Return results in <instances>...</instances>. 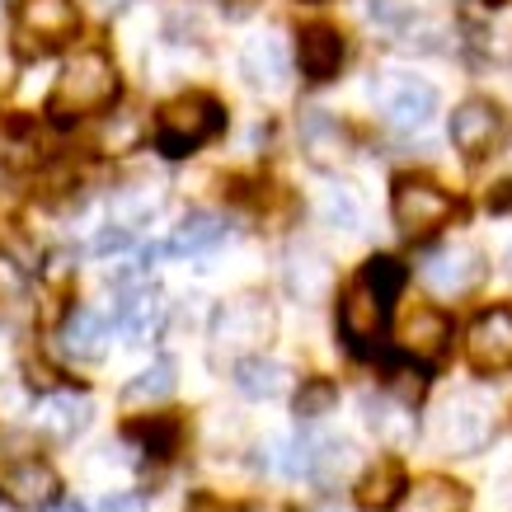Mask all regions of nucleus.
Returning a JSON list of instances; mask_svg holds the SVG:
<instances>
[{"label": "nucleus", "instance_id": "f257e3e1", "mask_svg": "<svg viewBox=\"0 0 512 512\" xmlns=\"http://www.w3.org/2000/svg\"><path fill=\"white\" fill-rule=\"evenodd\" d=\"M400 287H404V264H395L386 254L367 259L362 273L348 282V292L339 301V334L357 357H367L381 343L390 320V301L400 296Z\"/></svg>", "mask_w": 512, "mask_h": 512}, {"label": "nucleus", "instance_id": "f03ea898", "mask_svg": "<svg viewBox=\"0 0 512 512\" xmlns=\"http://www.w3.org/2000/svg\"><path fill=\"white\" fill-rule=\"evenodd\" d=\"M118 94H123L118 62H113L104 47H80V52L66 57L62 76L52 85V99H47V113H52L57 123H76V118L113 109Z\"/></svg>", "mask_w": 512, "mask_h": 512}, {"label": "nucleus", "instance_id": "7ed1b4c3", "mask_svg": "<svg viewBox=\"0 0 512 512\" xmlns=\"http://www.w3.org/2000/svg\"><path fill=\"white\" fill-rule=\"evenodd\" d=\"M221 127H226V109L212 94L202 90L174 94L170 104H160L156 113V146L165 160H184L212 137H221Z\"/></svg>", "mask_w": 512, "mask_h": 512}, {"label": "nucleus", "instance_id": "20e7f679", "mask_svg": "<svg viewBox=\"0 0 512 512\" xmlns=\"http://www.w3.org/2000/svg\"><path fill=\"white\" fill-rule=\"evenodd\" d=\"M273 334H278V315H273L264 292H240L212 315V353L231 357V362L264 357Z\"/></svg>", "mask_w": 512, "mask_h": 512}, {"label": "nucleus", "instance_id": "39448f33", "mask_svg": "<svg viewBox=\"0 0 512 512\" xmlns=\"http://www.w3.org/2000/svg\"><path fill=\"white\" fill-rule=\"evenodd\" d=\"M390 212H395V226H400L409 240H419V235L442 231L461 207H456V198H451L442 184H433L428 174H400V179L390 184Z\"/></svg>", "mask_w": 512, "mask_h": 512}, {"label": "nucleus", "instance_id": "423d86ee", "mask_svg": "<svg viewBox=\"0 0 512 512\" xmlns=\"http://www.w3.org/2000/svg\"><path fill=\"white\" fill-rule=\"evenodd\" d=\"M80 38L76 0H19L15 5V43L24 57H43Z\"/></svg>", "mask_w": 512, "mask_h": 512}, {"label": "nucleus", "instance_id": "0eeeda50", "mask_svg": "<svg viewBox=\"0 0 512 512\" xmlns=\"http://www.w3.org/2000/svg\"><path fill=\"white\" fill-rule=\"evenodd\" d=\"M433 442L447 456H475L494 442V409L480 395H451L433 414Z\"/></svg>", "mask_w": 512, "mask_h": 512}, {"label": "nucleus", "instance_id": "6e6552de", "mask_svg": "<svg viewBox=\"0 0 512 512\" xmlns=\"http://www.w3.org/2000/svg\"><path fill=\"white\" fill-rule=\"evenodd\" d=\"M372 94H376L381 118H386L390 127H400V132H414V127H423L437 113V90L428 80L409 76V71H386V76H376Z\"/></svg>", "mask_w": 512, "mask_h": 512}, {"label": "nucleus", "instance_id": "1a4fd4ad", "mask_svg": "<svg viewBox=\"0 0 512 512\" xmlns=\"http://www.w3.org/2000/svg\"><path fill=\"white\" fill-rule=\"evenodd\" d=\"M508 137V113L498 109L494 99H466V104H456L451 113V146L461 151L466 160H484L494 156L498 146Z\"/></svg>", "mask_w": 512, "mask_h": 512}, {"label": "nucleus", "instance_id": "9d476101", "mask_svg": "<svg viewBox=\"0 0 512 512\" xmlns=\"http://www.w3.org/2000/svg\"><path fill=\"white\" fill-rule=\"evenodd\" d=\"M423 287L437 296H466L484 278V254L475 245H442L423 259Z\"/></svg>", "mask_w": 512, "mask_h": 512}, {"label": "nucleus", "instance_id": "9b49d317", "mask_svg": "<svg viewBox=\"0 0 512 512\" xmlns=\"http://www.w3.org/2000/svg\"><path fill=\"white\" fill-rule=\"evenodd\" d=\"M466 357H470V367L484 376L508 372L512 367V311L508 306H494V311H484L470 320Z\"/></svg>", "mask_w": 512, "mask_h": 512}, {"label": "nucleus", "instance_id": "f8f14e48", "mask_svg": "<svg viewBox=\"0 0 512 512\" xmlns=\"http://www.w3.org/2000/svg\"><path fill=\"white\" fill-rule=\"evenodd\" d=\"M240 71H245V80L254 85V90H264V94L287 90L292 52H287V43H282V33H273V29L254 33V38L240 47Z\"/></svg>", "mask_w": 512, "mask_h": 512}, {"label": "nucleus", "instance_id": "ddd939ff", "mask_svg": "<svg viewBox=\"0 0 512 512\" xmlns=\"http://www.w3.org/2000/svg\"><path fill=\"white\" fill-rule=\"evenodd\" d=\"M90 414H94L90 395H80V390H52V395L38 400L33 423H38V433H43L47 442H76V437L90 428Z\"/></svg>", "mask_w": 512, "mask_h": 512}, {"label": "nucleus", "instance_id": "4468645a", "mask_svg": "<svg viewBox=\"0 0 512 512\" xmlns=\"http://www.w3.org/2000/svg\"><path fill=\"white\" fill-rule=\"evenodd\" d=\"M348 62V43L334 24H306L296 33V66L306 80H334Z\"/></svg>", "mask_w": 512, "mask_h": 512}, {"label": "nucleus", "instance_id": "2eb2a0df", "mask_svg": "<svg viewBox=\"0 0 512 512\" xmlns=\"http://www.w3.org/2000/svg\"><path fill=\"white\" fill-rule=\"evenodd\" d=\"M282 282H287V292H292L296 301L315 306V301L334 287V264H329L325 249L292 245L287 254H282Z\"/></svg>", "mask_w": 512, "mask_h": 512}, {"label": "nucleus", "instance_id": "dca6fc26", "mask_svg": "<svg viewBox=\"0 0 512 512\" xmlns=\"http://www.w3.org/2000/svg\"><path fill=\"white\" fill-rule=\"evenodd\" d=\"M113 325L123 334V343L141 348V343H151L165 325V301H160L156 287H132V292L118 296V311H113Z\"/></svg>", "mask_w": 512, "mask_h": 512}, {"label": "nucleus", "instance_id": "f3484780", "mask_svg": "<svg viewBox=\"0 0 512 512\" xmlns=\"http://www.w3.org/2000/svg\"><path fill=\"white\" fill-rule=\"evenodd\" d=\"M451 343V320L437 306H414L400 320V348L409 357H442Z\"/></svg>", "mask_w": 512, "mask_h": 512}, {"label": "nucleus", "instance_id": "a211bd4d", "mask_svg": "<svg viewBox=\"0 0 512 512\" xmlns=\"http://www.w3.org/2000/svg\"><path fill=\"white\" fill-rule=\"evenodd\" d=\"M57 343H62V353L71 357V362H99L104 357V348H109V325H104V315L90 311V306H76V311L66 315L62 334H57Z\"/></svg>", "mask_w": 512, "mask_h": 512}, {"label": "nucleus", "instance_id": "6ab92c4d", "mask_svg": "<svg viewBox=\"0 0 512 512\" xmlns=\"http://www.w3.org/2000/svg\"><path fill=\"white\" fill-rule=\"evenodd\" d=\"M301 146H306V156L320 165V170H334L348 160V132H343L339 118H329V113L311 109L301 118Z\"/></svg>", "mask_w": 512, "mask_h": 512}, {"label": "nucleus", "instance_id": "aec40b11", "mask_svg": "<svg viewBox=\"0 0 512 512\" xmlns=\"http://www.w3.org/2000/svg\"><path fill=\"white\" fill-rule=\"evenodd\" d=\"M5 494L15 498L19 508H52V498H57V475L43 466V461H33V456H19L15 466H5Z\"/></svg>", "mask_w": 512, "mask_h": 512}, {"label": "nucleus", "instance_id": "412c9836", "mask_svg": "<svg viewBox=\"0 0 512 512\" xmlns=\"http://www.w3.org/2000/svg\"><path fill=\"white\" fill-rule=\"evenodd\" d=\"M221 240H226V221H221L217 212H188V217L170 231V240H165L160 254H170V259H193V254L217 249Z\"/></svg>", "mask_w": 512, "mask_h": 512}, {"label": "nucleus", "instance_id": "4be33fe9", "mask_svg": "<svg viewBox=\"0 0 512 512\" xmlns=\"http://www.w3.org/2000/svg\"><path fill=\"white\" fill-rule=\"evenodd\" d=\"M404 466L400 461H376V466H367L362 475H357L353 484V498H357V508H400V498H404Z\"/></svg>", "mask_w": 512, "mask_h": 512}, {"label": "nucleus", "instance_id": "5701e85b", "mask_svg": "<svg viewBox=\"0 0 512 512\" xmlns=\"http://www.w3.org/2000/svg\"><path fill=\"white\" fill-rule=\"evenodd\" d=\"M470 494L466 484L447 480V475H423L419 484H409L395 512H466Z\"/></svg>", "mask_w": 512, "mask_h": 512}, {"label": "nucleus", "instance_id": "b1692460", "mask_svg": "<svg viewBox=\"0 0 512 512\" xmlns=\"http://www.w3.org/2000/svg\"><path fill=\"white\" fill-rule=\"evenodd\" d=\"M156 212H160L156 179H127V184L113 193V226H123V231H141Z\"/></svg>", "mask_w": 512, "mask_h": 512}, {"label": "nucleus", "instance_id": "393cba45", "mask_svg": "<svg viewBox=\"0 0 512 512\" xmlns=\"http://www.w3.org/2000/svg\"><path fill=\"white\" fill-rule=\"evenodd\" d=\"M287 386H292V372L282 362H273V357H245V362H235V390L245 400H278Z\"/></svg>", "mask_w": 512, "mask_h": 512}, {"label": "nucleus", "instance_id": "a878e982", "mask_svg": "<svg viewBox=\"0 0 512 512\" xmlns=\"http://www.w3.org/2000/svg\"><path fill=\"white\" fill-rule=\"evenodd\" d=\"M470 38L480 47L484 57H512V0H494V5H484V19L480 24H470Z\"/></svg>", "mask_w": 512, "mask_h": 512}, {"label": "nucleus", "instance_id": "bb28decb", "mask_svg": "<svg viewBox=\"0 0 512 512\" xmlns=\"http://www.w3.org/2000/svg\"><path fill=\"white\" fill-rule=\"evenodd\" d=\"M357 470V447L343 442V437H329V442H315V461H311V480L320 489H339L348 475Z\"/></svg>", "mask_w": 512, "mask_h": 512}, {"label": "nucleus", "instance_id": "cd10ccee", "mask_svg": "<svg viewBox=\"0 0 512 512\" xmlns=\"http://www.w3.org/2000/svg\"><path fill=\"white\" fill-rule=\"evenodd\" d=\"M264 461L273 475H282V480H311L315 442L311 437H273L264 447Z\"/></svg>", "mask_w": 512, "mask_h": 512}, {"label": "nucleus", "instance_id": "c85d7f7f", "mask_svg": "<svg viewBox=\"0 0 512 512\" xmlns=\"http://www.w3.org/2000/svg\"><path fill=\"white\" fill-rule=\"evenodd\" d=\"M320 217H325L334 231H343V235H357L362 226H367L362 198H357L348 184H325V193H320Z\"/></svg>", "mask_w": 512, "mask_h": 512}, {"label": "nucleus", "instance_id": "c756f323", "mask_svg": "<svg viewBox=\"0 0 512 512\" xmlns=\"http://www.w3.org/2000/svg\"><path fill=\"white\" fill-rule=\"evenodd\" d=\"M174 362L170 357H156L146 372H137L132 381L123 386V404H156V400H170L174 395Z\"/></svg>", "mask_w": 512, "mask_h": 512}, {"label": "nucleus", "instance_id": "7c9ffc66", "mask_svg": "<svg viewBox=\"0 0 512 512\" xmlns=\"http://www.w3.org/2000/svg\"><path fill=\"white\" fill-rule=\"evenodd\" d=\"M367 423H372L386 442H409V437H414V414H409V404L395 400V395H381V400L372 395V400H367Z\"/></svg>", "mask_w": 512, "mask_h": 512}, {"label": "nucleus", "instance_id": "2f4dec72", "mask_svg": "<svg viewBox=\"0 0 512 512\" xmlns=\"http://www.w3.org/2000/svg\"><path fill=\"white\" fill-rule=\"evenodd\" d=\"M127 437H132V442H141V451H146V456L165 461V456H170V451L179 447V423H174V419L132 423V428H127Z\"/></svg>", "mask_w": 512, "mask_h": 512}, {"label": "nucleus", "instance_id": "473e14b6", "mask_svg": "<svg viewBox=\"0 0 512 512\" xmlns=\"http://www.w3.org/2000/svg\"><path fill=\"white\" fill-rule=\"evenodd\" d=\"M334 400H339V390L329 386V381H306V386L296 390V419H320V414H329L334 409Z\"/></svg>", "mask_w": 512, "mask_h": 512}, {"label": "nucleus", "instance_id": "72a5a7b5", "mask_svg": "<svg viewBox=\"0 0 512 512\" xmlns=\"http://www.w3.org/2000/svg\"><path fill=\"white\" fill-rule=\"evenodd\" d=\"M362 15L372 19L381 33H400L409 24V5L404 0H362Z\"/></svg>", "mask_w": 512, "mask_h": 512}, {"label": "nucleus", "instance_id": "f704fd0d", "mask_svg": "<svg viewBox=\"0 0 512 512\" xmlns=\"http://www.w3.org/2000/svg\"><path fill=\"white\" fill-rule=\"evenodd\" d=\"M24 287H29L24 268H19L15 259H5V254H0V296H24Z\"/></svg>", "mask_w": 512, "mask_h": 512}, {"label": "nucleus", "instance_id": "c9c22d12", "mask_svg": "<svg viewBox=\"0 0 512 512\" xmlns=\"http://www.w3.org/2000/svg\"><path fill=\"white\" fill-rule=\"evenodd\" d=\"M132 245V231H123V226H109L104 235H94V254H113V249H127Z\"/></svg>", "mask_w": 512, "mask_h": 512}, {"label": "nucleus", "instance_id": "e433bc0d", "mask_svg": "<svg viewBox=\"0 0 512 512\" xmlns=\"http://www.w3.org/2000/svg\"><path fill=\"white\" fill-rule=\"evenodd\" d=\"M99 512H146V503H141L137 494H113L99 503Z\"/></svg>", "mask_w": 512, "mask_h": 512}, {"label": "nucleus", "instance_id": "4c0bfd02", "mask_svg": "<svg viewBox=\"0 0 512 512\" xmlns=\"http://www.w3.org/2000/svg\"><path fill=\"white\" fill-rule=\"evenodd\" d=\"M489 212H512V179L489 188Z\"/></svg>", "mask_w": 512, "mask_h": 512}, {"label": "nucleus", "instance_id": "58836bf2", "mask_svg": "<svg viewBox=\"0 0 512 512\" xmlns=\"http://www.w3.org/2000/svg\"><path fill=\"white\" fill-rule=\"evenodd\" d=\"M47 512H85V508H80V503H52Z\"/></svg>", "mask_w": 512, "mask_h": 512}, {"label": "nucleus", "instance_id": "ea45409f", "mask_svg": "<svg viewBox=\"0 0 512 512\" xmlns=\"http://www.w3.org/2000/svg\"><path fill=\"white\" fill-rule=\"evenodd\" d=\"M315 512H353V508H343V503H320Z\"/></svg>", "mask_w": 512, "mask_h": 512}, {"label": "nucleus", "instance_id": "a19ab883", "mask_svg": "<svg viewBox=\"0 0 512 512\" xmlns=\"http://www.w3.org/2000/svg\"><path fill=\"white\" fill-rule=\"evenodd\" d=\"M94 5H99V10H118L123 0H94Z\"/></svg>", "mask_w": 512, "mask_h": 512}, {"label": "nucleus", "instance_id": "79ce46f5", "mask_svg": "<svg viewBox=\"0 0 512 512\" xmlns=\"http://www.w3.org/2000/svg\"><path fill=\"white\" fill-rule=\"evenodd\" d=\"M503 268H508V273H512V249H508V259H503Z\"/></svg>", "mask_w": 512, "mask_h": 512}, {"label": "nucleus", "instance_id": "37998d69", "mask_svg": "<svg viewBox=\"0 0 512 512\" xmlns=\"http://www.w3.org/2000/svg\"><path fill=\"white\" fill-rule=\"evenodd\" d=\"M240 512H273V508H240Z\"/></svg>", "mask_w": 512, "mask_h": 512}]
</instances>
